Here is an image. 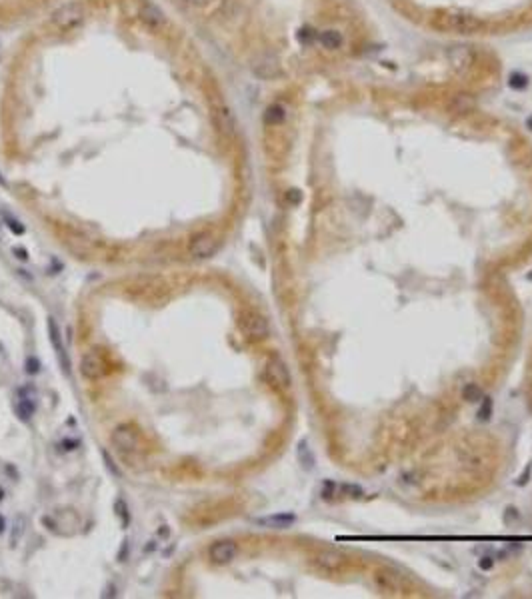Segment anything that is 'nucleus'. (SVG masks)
I'll list each match as a JSON object with an SVG mask.
<instances>
[{"instance_id":"obj_29","label":"nucleus","mask_w":532,"mask_h":599,"mask_svg":"<svg viewBox=\"0 0 532 599\" xmlns=\"http://www.w3.org/2000/svg\"><path fill=\"white\" fill-rule=\"evenodd\" d=\"M4 527H6V523H4V517H2V515H0V533H2V531H4Z\"/></svg>"},{"instance_id":"obj_5","label":"nucleus","mask_w":532,"mask_h":599,"mask_svg":"<svg viewBox=\"0 0 532 599\" xmlns=\"http://www.w3.org/2000/svg\"><path fill=\"white\" fill-rule=\"evenodd\" d=\"M112 443L118 452L128 454V452H136L138 449V433L134 431L132 425H118L112 431Z\"/></svg>"},{"instance_id":"obj_12","label":"nucleus","mask_w":532,"mask_h":599,"mask_svg":"<svg viewBox=\"0 0 532 599\" xmlns=\"http://www.w3.org/2000/svg\"><path fill=\"white\" fill-rule=\"evenodd\" d=\"M214 120H216V126L222 134L226 136H232L234 130H236V120H234V114L230 112L228 106H216L214 108Z\"/></svg>"},{"instance_id":"obj_30","label":"nucleus","mask_w":532,"mask_h":599,"mask_svg":"<svg viewBox=\"0 0 532 599\" xmlns=\"http://www.w3.org/2000/svg\"><path fill=\"white\" fill-rule=\"evenodd\" d=\"M2 498H4V490H2V488H0V499H2Z\"/></svg>"},{"instance_id":"obj_7","label":"nucleus","mask_w":532,"mask_h":599,"mask_svg":"<svg viewBox=\"0 0 532 599\" xmlns=\"http://www.w3.org/2000/svg\"><path fill=\"white\" fill-rule=\"evenodd\" d=\"M218 248V242L214 240V236L210 234H196L190 244H188V252L190 256L198 258V260H204V258H210Z\"/></svg>"},{"instance_id":"obj_3","label":"nucleus","mask_w":532,"mask_h":599,"mask_svg":"<svg viewBox=\"0 0 532 599\" xmlns=\"http://www.w3.org/2000/svg\"><path fill=\"white\" fill-rule=\"evenodd\" d=\"M240 330L244 332V336H248L250 340H262L268 336L270 328L268 322H266L260 314L256 312H244L240 316Z\"/></svg>"},{"instance_id":"obj_16","label":"nucleus","mask_w":532,"mask_h":599,"mask_svg":"<svg viewBox=\"0 0 532 599\" xmlns=\"http://www.w3.org/2000/svg\"><path fill=\"white\" fill-rule=\"evenodd\" d=\"M284 120V108L280 104H272L266 108L264 112V122L266 124H280Z\"/></svg>"},{"instance_id":"obj_26","label":"nucleus","mask_w":532,"mask_h":599,"mask_svg":"<svg viewBox=\"0 0 532 599\" xmlns=\"http://www.w3.org/2000/svg\"><path fill=\"white\" fill-rule=\"evenodd\" d=\"M490 407H492V403H490V399H486V407H482V409H480L478 417H480V419H488V415H490Z\"/></svg>"},{"instance_id":"obj_19","label":"nucleus","mask_w":532,"mask_h":599,"mask_svg":"<svg viewBox=\"0 0 532 599\" xmlns=\"http://www.w3.org/2000/svg\"><path fill=\"white\" fill-rule=\"evenodd\" d=\"M298 456H300L302 466H304L306 470H310L312 464H314V460H312V456H310V452H308V447H306V441H300V445H298Z\"/></svg>"},{"instance_id":"obj_24","label":"nucleus","mask_w":532,"mask_h":599,"mask_svg":"<svg viewBox=\"0 0 532 599\" xmlns=\"http://www.w3.org/2000/svg\"><path fill=\"white\" fill-rule=\"evenodd\" d=\"M6 222H8V228H10L12 232H16V234H22V232H24V228L20 226V222H16V220H12V218H8V216H6Z\"/></svg>"},{"instance_id":"obj_13","label":"nucleus","mask_w":532,"mask_h":599,"mask_svg":"<svg viewBox=\"0 0 532 599\" xmlns=\"http://www.w3.org/2000/svg\"><path fill=\"white\" fill-rule=\"evenodd\" d=\"M316 563L326 569V571H338L342 565H344V555L340 551H334V549H326L322 553H318L316 557Z\"/></svg>"},{"instance_id":"obj_28","label":"nucleus","mask_w":532,"mask_h":599,"mask_svg":"<svg viewBox=\"0 0 532 599\" xmlns=\"http://www.w3.org/2000/svg\"><path fill=\"white\" fill-rule=\"evenodd\" d=\"M490 565H492V561H490V557H482V559H480V567H482V569H488V567H490Z\"/></svg>"},{"instance_id":"obj_1","label":"nucleus","mask_w":532,"mask_h":599,"mask_svg":"<svg viewBox=\"0 0 532 599\" xmlns=\"http://www.w3.org/2000/svg\"><path fill=\"white\" fill-rule=\"evenodd\" d=\"M432 26L446 34H478L486 28L484 20L462 12H440L434 16Z\"/></svg>"},{"instance_id":"obj_23","label":"nucleus","mask_w":532,"mask_h":599,"mask_svg":"<svg viewBox=\"0 0 532 599\" xmlns=\"http://www.w3.org/2000/svg\"><path fill=\"white\" fill-rule=\"evenodd\" d=\"M102 458H104V462H106V468H108V472H112V476H116V478H120V472L116 470V466H114V462L108 458V454L104 452L102 454Z\"/></svg>"},{"instance_id":"obj_21","label":"nucleus","mask_w":532,"mask_h":599,"mask_svg":"<svg viewBox=\"0 0 532 599\" xmlns=\"http://www.w3.org/2000/svg\"><path fill=\"white\" fill-rule=\"evenodd\" d=\"M114 509H116V515H118V517L122 519V523L126 525V523H128V507H126V503H124L122 499H116Z\"/></svg>"},{"instance_id":"obj_17","label":"nucleus","mask_w":532,"mask_h":599,"mask_svg":"<svg viewBox=\"0 0 532 599\" xmlns=\"http://www.w3.org/2000/svg\"><path fill=\"white\" fill-rule=\"evenodd\" d=\"M320 42H322V46H324V48H328V50H336V48H340V44H342V38H340V34H338L336 30H326V32H322V34H320Z\"/></svg>"},{"instance_id":"obj_4","label":"nucleus","mask_w":532,"mask_h":599,"mask_svg":"<svg viewBox=\"0 0 532 599\" xmlns=\"http://www.w3.org/2000/svg\"><path fill=\"white\" fill-rule=\"evenodd\" d=\"M266 380H268L276 390H288L290 388V372L288 366L280 358H270L266 364Z\"/></svg>"},{"instance_id":"obj_27","label":"nucleus","mask_w":532,"mask_h":599,"mask_svg":"<svg viewBox=\"0 0 532 599\" xmlns=\"http://www.w3.org/2000/svg\"><path fill=\"white\" fill-rule=\"evenodd\" d=\"M12 252L16 254V258H20V260H24V262L28 260V254H26V250H24V248H14Z\"/></svg>"},{"instance_id":"obj_22","label":"nucleus","mask_w":532,"mask_h":599,"mask_svg":"<svg viewBox=\"0 0 532 599\" xmlns=\"http://www.w3.org/2000/svg\"><path fill=\"white\" fill-rule=\"evenodd\" d=\"M38 368H40V364H38V360L36 358H28L26 360V374H36L38 372Z\"/></svg>"},{"instance_id":"obj_8","label":"nucleus","mask_w":532,"mask_h":599,"mask_svg":"<svg viewBox=\"0 0 532 599\" xmlns=\"http://www.w3.org/2000/svg\"><path fill=\"white\" fill-rule=\"evenodd\" d=\"M236 553H238V547L232 539H220V541L212 543L210 549H208V555H210L212 563H216V565L230 563L236 557Z\"/></svg>"},{"instance_id":"obj_9","label":"nucleus","mask_w":532,"mask_h":599,"mask_svg":"<svg viewBox=\"0 0 532 599\" xmlns=\"http://www.w3.org/2000/svg\"><path fill=\"white\" fill-rule=\"evenodd\" d=\"M80 374L86 378V380H100L104 376V362L100 358L98 352H88L82 356V362H80Z\"/></svg>"},{"instance_id":"obj_20","label":"nucleus","mask_w":532,"mask_h":599,"mask_svg":"<svg viewBox=\"0 0 532 599\" xmlns=\"http://www.w3.org/2000/svg\"><path fill=\"white\" fill-rule=\"evenodd\" d=\"M464 398L468 401H478V399H482V392H480V388L476 384H468L464 388Z\"/></svg>"},{"instance_id":"obj_31","label":"nucleus","mask_w":532,"mask_h":599,"mask_svg":"<svg viewBox=\"0 0 532 599\" xmlns=\"http://www.w3.org/2000/svg\"><path fill=\"white\" fill-rule=\"evenodd\" d=\"M526 278H528V280H532V270H530V274H528V276H526Z\"/></svg>"},{"instance_id":"obj_25","label":"nucleus","mask_w":532,"mask_h":599,"mask_svg":"<svg viewBox=\"0 0 532 599\" xmlns=\"http://www.w3.org/2000/svg\"><path fill=\"white\" fill-rule=\"evenodd\" d=\"M184 2L188 6H192V8H204L208 4V0H184Z\"/></svg>"},{"instance_id":"obj_2","label":"nucleus","mask_w":532,"mask_h":599,"mask_svg":"<svg viewBox=\"0 0 532 599\" xmlns=\"http://www.w3.org/2000/svg\"><path fill=\"white\" fill-rule=\"evenodd\" d=\"M84 4L82 2H68L60 8H56L52 14H50V24L58 30H68V28H74L76 24L82 22L84 18Z\"/></svg>"},{"instance_id":"obj_15","label":"nucleus","mask_w":532,"mask_h":599,"mask_svg":"<svg viewBox=\"0 0 532 599\" xmlns=\"http://www.w3.org/2000/svg\"><path fill=\"white\" fill-rule=\"evenodd\" d=\"M14 411H16V415H18L22 421H28V419L32 417V413H34V401H30L28 398H22V399L16 401Z\"/></svg>"},{"instance_id":"obj_18","label":"nucleus","mask_w":532,"mask_h":599,"mask_svg":"<svg viewBox=\"0 0 532 599\" xmlns=\"http://www.w3.org/2000/svg\"><path fill=\"white\" fill-rule=\"evenodd\" d=\"M24 529H26V517L20 513V515H16V519H14V527H12V535H10V545H12V547L20 541V537L24 535Z\"/></svg>"},{"instance_id":"obj_11","label":"nucleus","mask_w":532,"mask_h":599,"mask_svg":"<svg viewBox=\"0 0 532 599\" xmlns=\"http://www.w3.org/2000/svg\"><path fill=\"white\" fill-rule=\"evenodd\" d=\"M252 72L258 76V78H262V80H270V78H274V76H278L280 74V66H278V60L274 58V56H260L254 64H252Z\"/></svg>"},{"instance_id":"obj_10","label":"nucleus","mask_w":532,"mask_h":599,"mask_svg":"<svg viewBox=\"0 0 532 599\" xmlns=\"http://www.w3.org/2000/svg\"><path fill=\"white\" fill-rule=\"evenodd\" d=\"M138 18H140V22H144L150 28H162L166 24V16H164L162 8H158L154 2H148V0H144L140 4Z\"/></svg>"},{"instance_id":"obj_14","label":"nucleus","mask_w":532,"mask_h":599,"mask_svg":"<svg viewBox=\"0 0 532 599\" xmlns=\"http://www.w3.org/2000/svg\"><path fill=\"white\" fill-rule=\"evenodd\" d=\"M256 525L262 527H272V529H286L288 525L294 523V515L290 513H278V515H270V517H258L254 519Z\"/></svg>"},{"instance_id":"obj_6","label":"nucleus","mask_w":532,"mask_h":599,"mask_svg":"<svg viewBox=\"0 0 532 599\" xmlns=\"http://www.w3.org/2000/svg\"><path fill=\"white\" fill-rule=\"evenodd\" d=\"M46 326H48V338H50V344L54 348V354H56V358H58L64 374L68 376L70 374V358H68V352L64 348V342H62V332H60V328H58V324H56L54 318H48Z\"/></svg>"}]
</instances>
